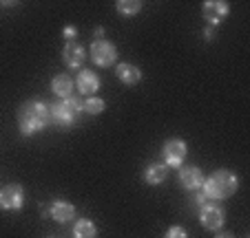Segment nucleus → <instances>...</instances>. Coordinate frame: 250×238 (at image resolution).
<instances>
[{
  "mask_svg": "<svg viewBox=\"0 0 250 238\" xmlns=\"http://www.w3.org/2000/svg\"><path fill=\"white\" fill-rule=\"evenodd\" d=\"M51 106L44 102H24L18 108V130L22 137H31L36 132L51 126Z\"/></svg>",
  "mask_w": 250,
  "mask_h": 238,
  "instance_id": "1",
  "label": "nucleus"
},
{
  "mask_svg": "<svg viewBox=\"0 0 250 238\" xmlns=\"http://www.w3.org/2000/svg\"><path fill=\"white\" fill-rule=\"evenodd\" d=\"M237 187H239V179L230 170H217L210 177H204V183H202V192L206 194L208 201L230 199L237 192Z\"/></svg>",
  "mask_w": 250,
  "mask_h": 238,
  "instance_id": "2",
  "label": "nucleus"
},
{
  "mask_svg": "<svg viewBox=\"0 0 250 238\" xmlns=\"http://www.w3.org/2000/svg\"><path fill=\"white\" fill-rule=\"evenodd\" d=\"M82 104L84 102H82L80 97H76V95H71V97L53 104L51 106V122L60 128H71L78 119V112L82 110Z\"/></svg>",
  "mask_w": 250,
  "mask_h": 238,
  "instance_id": "3",
  "label": "nucleus"
},
{
  "mask_svg": "<svg viewBox=\"0 0 250 238\" xmlns=\"http://www.w3.org/2000/svg\"><path fill=\"white\" fill-rule=\"evenodd\" d=\"M91 60L95 62L98 66H113L115 60H118V49H115L113 42L109 40H93L91 42Z\"/></svg>",
  "mask_w": 250,
  "mask_h": 238,
  "instance_id": "4",
  "label": "nucleus"
},
{
  "mask_svg": "<svg viewBox=\"0 0 250 238\" xmlns=\"http://www.w3.org/2000/svg\"><path fill=\"white\" fill-rule=\"evenodd\" d=\"M24 205V190L18 183H9L0 190V210L5 212H18Z\"/></svg>",
  "mask_w": 250,
  "mask_h": 238,
  "instance_id": "5",
  "label": "nucleus"
},
{
  "mask_svg": "<svg viewBox=\"0 0 250 238\" xmlns=\"http://www.w3.org/2000/svg\"><path fill=\"white\" fill-rule=\"evenodd\" d=\"M199 220H202V227L208 232H217L224 227V220H226V212L224 207L215 205V203H208L199 210Z\"/></svg>",
  "mask_w": 250,
  "mask_h": 238,
  "instance_id": "6",
  "label": "nucleus"
},
{
  "mask_svg": "<svg viewBox=\"0 0 250 238\" xmlns=\"http://www.w3.org/2000/svg\"><path fill=\"white\" fill-rule=\"evenodd\" d=\"M202 14L210 27H217L219 22H224V20L228 18L230 7H228V2H224V0H206L202 5Z\"/></svg>",
  "mask_w": 250,
  "mask_h": 238,
  "instance_id": "7",
  "label": "nucleus"
},
{
  "mask_svg": "<svg viewBox=\"0 0 250 238\" xmlns=\"http://www.w3.org/2000/svg\"><path fill=\"white\" fill-rule=\"evenodd\" d=\"M186 152H188V148H186V141H182V139H168L164 144L166 165H168V168H182V164H184V159H186Z\"/></svg>",
  "mask_w": 250,
  "mask_h": 238,
  "instance_id": "8",
  "label": "nucleus"
},
{
  "mask_svg": "<svg viewBox=\"0 0 250 238\" xmlns=\"http://www.w3.org/2000/svg\"><path fill=\"white\" fill-rule=\"evenodd\" d=\"M180 183L184 190L188 192H197L202 190V183H204V174L197 165H184L180 168Z\"/></svg>",
  "mask_w": 250,
  "mask_h": 238,
  "instance_id": "9",
  "label": "nucleus"
},
{
  "mask_svg": "<svg viewBox=\"0 0 250 238\" xmlns=\"http://www.w3.org/2000/svg\"><path fill=\"white\" fill-rule=\"evenodd\" d=\"M62 60H64V64L69 66V69H80L82 62L86 60V49L71 40V42H66L64 49H62Z\"/></svg>",
  "mask_w": 250,
  "mask_h": 238,
  "instance_id": "10",
  "label": "nucleus"
},
{
  "mask_svg": "<svg viewBox=\"0 0 250 238\" xmlns=\"http://www.w3.org/2000/svg\"><path fill=\"white\" fill-rule=\"evenodd\" d=\"M76 86L82 95L93 97V95L100 91V77L91 69H84V71H80V75L76 77Z\"/></svg>",
  "mask_w": 250,
  "mask_h": 238,
  "instance_id": "11",
  "label": "nucleus"
},
{
  "mask_svg": "<svg viewBox=\"0 0 250 238\" xmlns=\"http://www.w3.org/2000/svg\"><path fill=\"white\" fill-rule=\"evenodd\" d=\"M115 75H118V79L122 82V84H126V86H135L137 82L142 79L140 66L131 64V62H122V64H118V69H115Z\"/></svg>",
  "mask_w": 250,
  "mask_h": 238,
  "instance_id": "12",
  "label": "nucleus"
},
{
  "mask_svg": "<svg viewBox=\"0 0 250 238\" xmlns=\"http://www.w3.org/2000/svg\"><path fill=\"white\" fill-rule=\"evenodd\" d=\"M73 214H76V207L71 205L69 201H64V199L53 201L51 207H49V216H51L53 220H58V223H66V220H71Z\"/></svg>",
  "mask_w": 250,
  "mask_h": 238,
  "instance_id": "13",
  "label": "nucleus"
},
{
  "mask_svg": "<svg viewBox=\"0 0 250 238\" xmlns=\"http://www.w3.org/2000/svg\"><path fill=\"white\" fill-rule=\"evenodd\" d=\"M51 91H53V95H58V97H62V99L71 97V95H73V77L66 73L56 75V77L51 79Z\"/></svg>",
  "mask_w": 250,
  "mask_h": 238,
  "instance_id": "14",
  "label": "nucleus"
},
{
  "mask_svg": "<svg viewBox=\"0 0 250 238\" xmlns=\"http://www.w3.org/2000/svg\"><path fill=\"white\" fill-rule=\"evenodd\" d=\"M166 177H168V165L166 164H151L144 172V181L148 185H160L166 181Z\"/></svg>",
  "mask_w": 250,
  "mask_h": 238,
  "instance_id": "15",
  "label": "nucleus"
},
{
  "mask_svg": "<svg viewBox=\"0 0 250 238\" xmlns=\"http://www.w3.org/2000/svg\"><path fill=\"white\" fill-rule=\"evenodd\" d=\"M73 236L76 238H95L98 236V227H95L93 220L82 219V220H78L76 227H73Z\"/></svg>",
  "mask_w": 250,
  "mask_h": 238,
  "instance_id": "16",
  "label": "nucleus"
},
{
  "mask_svg": "<svg viewBox=\"0 0 250 238\" xmlns=\"http://www.w3.org/2000/svg\"><path fill=\"white\" fill-rule=\"evenodd\" d=\"M115 9H118L120 16L131 18V16H137L142 11V2L140 0H118V2H115Z\"/></svg>",
  "mask_w": 250,
  "mask_h": 238,
  "instance_id": "17",
  "label": "nucleus"
},
{
  "mask_svg": "<svg viewBox=\"0 0 250 238\" xmlns=\"http://www.w3.org/2000/svg\"><path fill=\"white\" fill-rule=\"evenodd\" d=\"M104 108H106V104L100 97H86L84 104H82V110H84L86 115H100Z\"/></svg>",
  "mask_w": 250,
  "mask_h": 238,
  "instance_id": "18",
  "label": "nucleus"
},
{
  "mask_svg": "<svg viewBox=\"0 0 250 238\" xmlns=\"http://www.w3.org/2000/svg\"><path fill=\"white\" fill-rule=\"evenodd\" d=\"M164 238H188V234H186L184 227H180V225H173V227L166 232Z\"/></svg>",
  "mask_w": 250,
  "mask_h": 238,
  "instance_id": "19",
  "label": "nucleus"
},
{
  "mask_svg": "<svg viewBox=\"0 0 250 238\" xmlns=\"http://www.w3.org/2000/svg\"><path fill=\"white\" fill-rule=\"evenodd\" d=\"M193 203L199 207V210H202L204 205H208V199H206V194H204L202 190H197V192H195V196H193Z\"/></svg>",
  "mask_w": 250,
  "mask_h": 238,
  "instance_id": "20",
  "label": "nucleus"
},
{
  "mask_svg": "<svg viewBox=\"0 0 250 238\" xmlns=\"http://www.w3.org/2000/svg\"><path fill=\"white\" fill-rule=\"evenodd\" d=\"M76 36H78V29L73 27V24H69V27H64V37H66V40H69V42H71V37H76Z\"/></svg>",
  "mask_w": 250,
  "mask_h": 238,
  "instance_id": "21",
  "label": "nucleus"
},
{
  "mask_svg": "<svg viewBox=\"0 0 250 238\" xmlns=\"http://www.w3.org/2000/svg\"><path fill=\"white\" fill-rule=\"evenodd\" d=\"M217 238H235V236H232V232H222L217 234Z\"/></svg>",
  "mask_w": 250,
  "mask_h": 238,
  "instance_id": "22",
  "label": "nucleus"
},
{
  "mask_svg": "<svg viewBox=\"0 0 250 238\" xmlns=\"http://www.w3.org/2000/svg\"><path fill=\"white\" fill-rule=\"evenodd\" d=\"M95 36H98V40H102V36H104V29H102V27H98V29H95Z\"/></svg>",
  "mask_w": 250,
  "mask_h": 238,
  "instance_id": "23",
  "label": "nucleus"
},
{
  "mask_svg": "<svg viewBox=\"0 0 250 238\" xmlns=\"http://www.w3.org/2000/svg\"><path fill=\"white\" fill-rule=\"evenodd\" d=\"M204 36H206V40H210V37H212V27H208L206 31H204Z\"/></svg>",
  "mask_w": 250,
  "mask_h": 238,
  "instance_id": "24",
  "label": "nucleus"
},
{
  "mask_svg": "<svg viewBox=\"0 0 250 238\" xmlns=\"http://www.w3.org/2000/svg\"><path fill=\"white\" fill-rule=\"evenodd\" d=\"M49 238H56V236H49Z\"/></svg>",
  "mask_w": 250,
  "mask_h": 238,
  "instance_id": "25",
  "label": "nucleus"
}]
</instances>
